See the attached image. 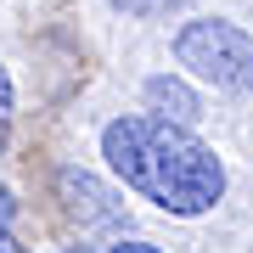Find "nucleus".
I'll use <instances>...</instances> for the list:
<instances>
[{
  "label": "nucleus",
  "instance_id": "39448f33",
  "mask_svg": "<svg viewBox=\"0 0 253 253\" xmlns=\"http://www.w3.org/2000/svg\"><path fill=\"white\" fill-rule=\"evenodd\" d=\"M107 6L124 17H169V11H186L191 0H107Z\"/></svg>",
  "mask_w": 253,
  "mask_h": 253
},
{
  "label": "nucleus",
  "instance_id": "20e7f679",
  "mask_svg": "<svg viewBox=\"0 0 253 253\" xmlns=\"http://www.w3.org/2000/svg\"><path fill=\"white\" fill-rule=\"evenodd\" d=\"M146 107L163 113V118H174V124H191V118H197V96H191L180 79L158 73V79H146Z\"/></svg>",
  "mask_w": 253,
  "mask_h": 253
},
{
  "label": "nucleus",
  "instance_id": "423d86ee",
  "mask_svg": "<svg viewBox=\"0 0 253 253\" xmlns=\"http://www.w3.org/2000/svg\"><path fill=\"white\" fill-rule=\"evenodd\" d=\"M11 107H17V96H11V73L0 68V152L11 146Z\"/></svg>",
  "mask_w": 253,
  "mask_h": 253
},
{
  "label": "nucleus",
  "instance_id": "1a4fd4ad",
  "mask_svg": "<svg viewBox=\"0 0 253 253\" xmlns=\"http://www.w3.org/2000/svg\"><path fill=\"white\" fill-rule=\"evenodd\" d=\"M0 253H28V248H17V242H11L6 231H0Z\"/></svg>",
  "mask_w": 253,
  "mask_h": 253
},
{
  "label": "nucleus",
  "instance_id": "0eeeda50",
  "mask_svg": "<svg viewBox=\"0 0 253 253\" xmlns=\"http://www.w3.org/2000/svg\"><path fill=\"white\" fill-rule=\"evenodd\" d=\"M11 219H17V197L0 186V231H11Z\"/></svg>",
  "mask_w": 253,
  "mask_h": 253
},
{
  "label": "nucleus",
  "instance_id": "f03ea898",
  "mask_svg": "<svg viewBox=\"0 0 253 253\" xmlns=\"http://www.w3.org/2000/svg\"><path fill=\"white\" fill-rule=\"evenodd\" d=\"M174 62H180L191 79L214 84V90H231V96L253 90V34L225 23V17L180 23V34H174Z\"/></svg>",
  "mask_w": 253,
  "mask_h": 253
},
{
  "label": "nucleus",
  "instance_id": "7ed1b4c3",
  "mask_svg": "<svg viewBox=\"0 0 253 253\" xmlns=\"http://www.w3.org/2000/svg\"><path fill=\"white\" fill-rule=\"evenodd\" d=\"M56 191H62L68 214L79 219V225H113V219H118L113 197H107V191H101L84 169H62V174H56Z\"/></svg>",
  "mask_w": 253,
  "mask_h": 253
},
{
  "label": "nucleus",
  "instance_id": "f257e3e1",
  "mask_svg": "<svg viewBox=\"0 0 253 253\" xmlns=\"http://www.w3.org/2000/svg\"><path fill=\"white\" fill-rule=\"evenodd\" d=\"M101 158L135 197L174 219H197L225 197V163L208 141L163 113H124L101 129Z\"/></svg>",
  "mask_w": 253,
  "mask_h": 253
},
{
  "label": "nucleus",
  "instance_id": "6e6552de",
  "mask_svg": "<svg viewBox=\"0 0 253 253\" xmlns=\"http://www.w3.org/2000/svg\"><path fill=\"white\" fill-rule=\"evenodd\" d=\"M107 253H163V248H152V242H118V248H107Z\"/></svg>",
  "mask_w": 253,
  "mask_h": 253
},
{
  "label": "nucleus",
  "instance_id": "9d476101",
  "mask_svg": "<svg viewBox=\"0 0 253 253\" xmlns=\"http://www.w3.org/2000/svg\"><path fill=\"white\" fill-rule=\"evenodd\" d=\"M68 253H90V248H68Z\"/></svg>",
  "mask_w": 253,
  "mask_h": 253
}]
</instances>
